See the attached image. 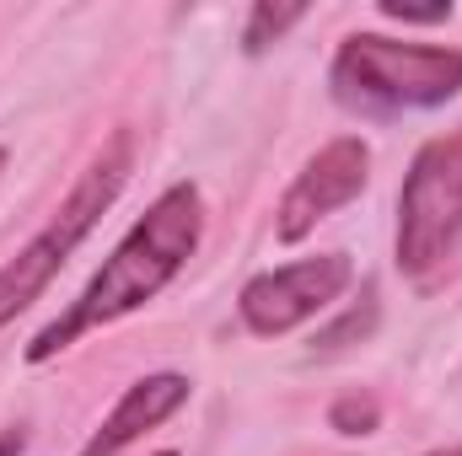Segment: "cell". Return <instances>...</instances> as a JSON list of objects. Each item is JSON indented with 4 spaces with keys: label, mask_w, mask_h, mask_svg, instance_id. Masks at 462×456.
<instances>
[{
    "label": "cell",
    "mask_w": 462,
    "mask_h": 456,
    "mask_svg": "<svg viewBox=\"0 0 462 456\" xmlns=\"http://www.w3.org/2000/svg\"><path fill=\"white\" fill-rule=\"evenodd\" d=\"M376 419H382V408H376V397H365V392H349V397H339V403L328 408V424H334L339 435H371Z\"/></svg>",
    "instance_id": "9c48e42d"
},
{
    "label": "cell",
    "mask_w": 462,
    "mask_h": 456,
    "mask_svg": "<svg viewBox=\"0 0 462 456\" xmlns=\"http://www.w3.org/2000/svg\"><path fill=\"white\" fill-rule=\"evenodd\" d=\"M355 279V263L349 252H318V258H301V263H285V269H269V274H253L236 296V312L247 323V333L258 339H280L301 323H312L318 312H328Z\"/></svg>",
    "instance_id": "5b68a950"
},
{
    "label": "cell",
    "mask_w": 462,
    "mask_h": 456,
    "mask_svg": "<svg viewBox=\"0 0 462 456\" xmlns=\"http://www.w3.org/2000/svg\"><path fill=\"white\" fill-rule=\"evenodd\" d=\"M382 16L409 22V27H430V22H452V5H403V0H382Z\"/></svg>",
    "instance_id": "8fae6325"
},
{
    "label": "cell",
    "mask_w": 462,
    "mask_h": 456,
    "mask_svg": "<svg viewBox=\"0 0 462 456\" xmlns=\"http://www.w3.org/2000/svg\"><path fill=\"white\" fill-rule=\"evenodd\" d=\"M129 172H134V134H129V129H114V134L97 145V156L87 161V172L76 178V188L65 194V205L43 221V231H38L11 263H0V328H5L11 317H22V312L54 285V274L70 263V252L92 236V226H97L108 210H114V199L124 194Z\"/></svg>",
    "instance_id": "3957f363"
},
{
    "label": "cell",
    "mask_w": 462,
    "mask_h": 456,
    "mask_svg": "<svg viewBox=\"0 0 462 456\" xmlns=\"http://www.w3.org/2000/svg\"><path fill=\"white\" fill-rule=\"evenodd\" d=\"M156 456H178V451H156Z\"/></svg>",
    "instance_id": "4fadbf2b"
},
{
    "label": "cell",
    "mask_w": 462,
    "mask_h": 456,
    "mask_svg": "<svg viewBox=\"0 0 462 456\" xmlns=\"http://www.w3.org/2000/svg\"><path fill=\"white\" fill-rule=\"evenodd\" d=\"M301 16H307L301 5H253V11H247V27H242V49H247V54L269 49V43H274L280 32H291Z\"/></svg>",
    "instance_id": "ba28073f"
},
{
    "label": "cell",
    "mask_w": 462,
    "mask_h": 456,
    "mask_svg": "<svg viewBox=\"0 0 462 456\" xmlns=\"http://www.w3.org/2000/svg\"><path fill=\"white\" fill-rule=\"evenodd\" d=\"M365 178H371V145H365L360 134L328 140V145L296 172V183H291L285 199H280V215H274L280 242H301V236L318 231V221H328L334 210L355 205L360 188H365Z\"/></svg>",
    "instance_id": "8992f818"
},
{
    "label": "cell",
    "mask_w": 462,
    "mask_h": 456,
    "mask_svg": "<svg viewBox=\"0 0 462 456\" xmlns=\"http://www.w3.org/2000/svg\"><path fill=\"white\" fill-rule=\"evenodd\" d=\"M430 456H462V446H447V451H430Z\"/></svg>",
    "instance_id": "7c38bea8"
},
{
    "label": "cell",
    "mask_w": 462,
    "mask_h": 456,
    "mask_svg": "<svg viewBox=\"0 0 462 456\" xmlns=\"http://www.w3.org/2000/svg\"><path fill=\"white\" fill-rule=\"evenodd\" d=\"M199 236H205V199H199V188H194V183L162 188L156 205L124 231V242L108 252V263H103V269L87 279V290L70 301V312L54 317L38 339L27 343V360L43 365V360H54L60 349H70L81 333L108 328L118 317L140 312L145 301H156V296L178 279V269L194 258Z\"/></svg>",
    "instance_id": "6da1fadb"
},
{
    "label": "cell",
    "mask_w": 462,
    "mask_h": 456,
    "mask_svg": "<svg viewBox=\"0 0 462 456\" xmlns=\"http://www.w3.org/2000/svg\"><path fill=\"white\" fill-rule=\"evenodd\" d=\"M462 252V129L420 145L398 194V269L414 285L447 274Z\"/></svg>",
    "instance_id": "277c9868"
},
{
    "label": "cell",
    "mask_w": 462,
    "mask_h": 456,
    "mask_svg": "<svg viewBox=\"0 0 462 456\" xmlns=\"http://www.w3.org/2000/svg\"><path fill=\"white\" fill-rule=\"evenodd\" d=\"M328 81H334V97L360 118L430 114L462 97V49L349 32L334 54Z\"/></svg>",
    "instance_id": "7a4b0ae2"
},
{
    "label": "cell",
    "mask_w": 462,
    "mask_h": 456,
    "mask_svg": "<svg viewBox=\"0 0 462 456\" xmlns=\"http://www.w3.org/2000/svg\"><path fill=\"white\" fill-rule=\"evenodd\" d=\"M376 296H365V306H355V312H345L328 333H318L312 343H323V349H339L345 339H355V333H371V323H376V306H371Z\"/></svg>",
    "instance_id": "30bf717a"
},
{
    "label": "cell",
    "mask_w": 462,
    "mask_h": 456,
    "mask_svg": "<svg viewBox=\"0 0 462 456\" xmlns=\"http://www.w3.org/2000/svg\"><path fill=\"white\" fill-rule=\"evenodd\" d=\"M183 403H189V376H178V370L140 376L114 403V414L97 424V435L81 446V456H118L124 446H134L145 430H156L162 419H172Z\"/></svg>",
    "instance_id": "52a82bcc"
}]
</instances>
